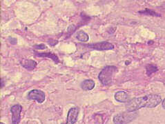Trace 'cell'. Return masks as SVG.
<instances>
[{"instance_id":"e0dca14e","label":"cell","mask_w":165,"mask_h":124,"mask_svg":"<svg viewBox=\"0 0 165 124\" xmlns=\"http://www.w3.org/2000/svg\"><path fill=\"white\" fill-rule=\"evenodd\" d=\"M162 105L163 108L165 109V99H164V100H163V101H162Z\"/></svg>"},{"instance_id":"277c9868","label":"cell","mask_w":165,"mask_h":124,"mask_svg":"<svg viewBox=\"0 0 165 124\" xmlns=\"http://www.w3.org/2000/svg\"><path fill=\"white\" fill-rule=\"evenodd\" d=\"M87 48L97 50H112L114 48V46L108 41H101V42L95 43V44H90L88 45H83Z\"/></svg>"},{"instance_id":"8992f818","label":"cell","mask_w":165,"mask_h":124,"mask_svg":"<svg viewBox=\"0 0 165 124\" xmlns=\"http://www.w3.org/2000/svg\"><path fill=\"white\" fill-rule=\"evenodd\" d=\"M79 112V108L78 107H72L69 109L67 115V119L66 123H62L61 124H75L77 122V117Z\"/></svg>"},{"instance_id":"6da1fadb","label":"cell","mask_w":165,"mask_h":124,"mask_svg":"<svg viewBox=\"0 0 165 124\" xmlns=\"http://www.w3.org/2000/svg\"><path fill=\"white\" fill-rule=\"evenodd\" d=\"M162 101V98L158 95H148L141 97L133 98L128 101L126 105V110L135 112L142 108H155Z\"/></svg>"},{"instance_id":"5bb4252c","label":"cell","mask_w":165,"mask_h":124,"mask_svg":"<svg viewBox=\"0 0 165 124\" xmlns=\"http://www.w3.org/2000/svg\"><path fill=\"white\" fill-rule=\"evenodd\" d=\"M139 13H143L144 14V15H151L153 16H157V17L160 16L159 14L156 13V12H155L151 10H148V8L145 9V10H144V11H139Z\"/></svg>"},{"instance_id":"8fae6325","label":"cell","mask_w":165,"mask_h":124,"mask_svg":"<svg viewBox=\"0 0 165 124\" xmlns=\"http://www.w3.org/2000/svg\"><path fill=\"white\" fill-rule=\"evenodd\" d=\"M36 55L39 57H48V58H50L52 61H54L56 64L59 62V58L57 55L52 53H37L36 54Z\"/></svg>"},{"instance_id":"30bf717a","label":"cell","mask_w":165,"mask_h":124,"mask_svg":"<svg viewBox=\"0 0 165 124\" xmlns=\"http://www.w3.org/2000/svg\"><path fill=\"white\" fill-rule=\"evenodd\" d=\"M95 87V82L92 79H86L83 81L81 84V88L84 91H88L93 90Z\"/></svg>"},{"instance_id":"9a60e30c","label":"cell","mask_w":165,"mask_h":124,"mask_svg":"<svg viewBox=\"0 0 165 124\" xmlns=\"http://www.w3.org/2000/svg\"><path fill=\"white\" fill-rule=\"evenodd\" d=\"M35 48H37V49H41V50H43V49H45L46 48V46L43 44H40V45H38V46H35Z\"/></svg>"},{"instance_id":"9c48e42d","label":"cell","mask_w":165,"mask_h":124,"mask_svg":"<svg viewBox=\"0 0 165 124\" xmlns=\"http://www.w3.org/2000/svg\"><path fill=\"white\" fill-rule=\"evenodd\" d=\"M21 65L28 71H32L37 66V62L32 59H23L21 62Z\"/></svg>"},{"instance_id":"ba28073f","label":"cell","mask_w":165,"mask_h":124,"mask_svg":"<svg viewBox=\"0 0 165 124\" xmlns=\"http://www.w3.org/2000/svg\"><path fill=\"white\" fill-rule=\"evenodd\" d=\"M115 99L121 103H126L128 101V95L124 91H118L115 94Z\"/></svg>"},{"instance_id":"7a4b0ae2","label":"cell","mask_w":165,"mask_h":124,"mask_svg":"<svg viewBox=\"0 0 165 124\" xmlns=\"http://www.w3.org/2000/svg\"><path fill=\"white\" fill-rule=\"evenodd\" d=\"M117 71L114 66H107L101 70L98 75V79L103 85L108 86L111 84L113 74Z\"/></svg>"},{"instance_id":"3957f363","label":"cell","mask_w":165,"mask_h":124,"mask_svg":"<svg viewBox=\"0 0 165 124\" xmlns=\"http://www.w3.org/2000/svg\"><path fill=\"white\" fill-rule=\"evenodd\" d=\"M137 116L136 112H124L116 114L113 117V123L115 124H127L131 122Z\"/></svg>"},{"instance_id":"52a82bcc","label":"cell","mask_w":165,"mask_h":124,"mask_svg":"<svg viewBox=\"0 0 165 124\" xmlns=\"http://www.w3.org/2000/svg\"><path fill=\"white\" fill-rule=\"evenodd\" d=\"M22 110L21 106L17 104L12 106L10 108V112H12V123L18 124L21 120V112Z\"/></svg>"},{"instance_id":"2e32d148","label":"cell","mask_w":165,"mask_h":124,"mask_svg":"<svg viewBox=\"0 0 165 124\" xmlns=\"http://www.w3.org/2000/svg\"><path fill=\"white\" fill-rule=\"evenodd\" d=\"M10 39H11V41H10V42L12 44H17V39H16L15 38H10Z\"/></svg>"},{"instance_id":"4fadbf2b","label":"cell","mask_w":165,"mask_h":124,"mask_svg":"<svg viewBox=\"0 0 165 124\" xmlns=\"http://www.w3.org/2000/svg\"><path fill=\"white\" fill-rule=\"evenodd\" d=\"M146 74H147L148 76H150L151 74L155 73V72L157 71V68L153 64H148V65L146 66Z\"/></svg>"},{"instance_id":"7c38bea8","label":"cell","mask_w":165,"mask_h":124,"mask_svg":"<svg viewBox=\"0 0 165 124\" xmlns=\"http://www.w3.org/2000/svg\"><path fill=\"white\" fill-rule=\"evenodd\" d=\"M76 38L82 42H86L89 39V37H88V34H86L83 30H79L76 34Z\"/></svg>"},{"instance_id":"ac0fdd59","label":"cell","mask_w":165,"mask_h":124,"mask_svg":"<svg viewBox=\"0 0 165 124\" xmlns=\"http://www.w3.org/2000/svg\"><path fill=\"white\" fill-rule=\"evenodd\" d=\"M0 124H4V123H3V122H1V123H0Z\"/></svg>"},{"instance_id":"5b68a950","label":"cell","mask_w":165,"mask_h":124,"mask_svg":"<svg viewBox=\"0 0 165 124\" xmlns=\"http://www.w3.org/2000/svg\"><path fill=\"white\" fill-rule=\"evenodd\" d=\"M27 97L30 100H35L41 103L45 101V93L40 90H32L28 93Z\"/></svg>"}]
</instances>
